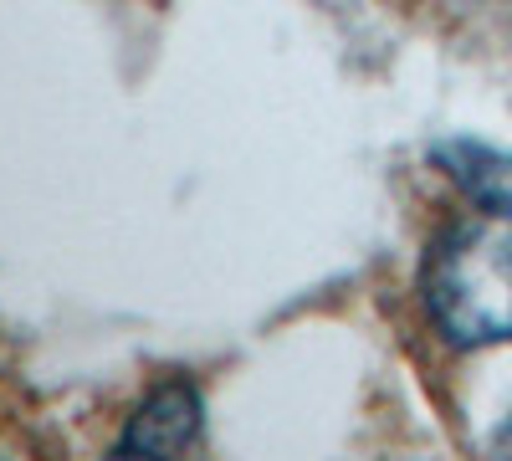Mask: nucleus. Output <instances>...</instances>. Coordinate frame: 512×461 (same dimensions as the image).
I'll return each mask as SVG.
<instances>
[{
    "label": "nucleus",
    "instance_id": "f03ea898",
    "mask_svg": "<svg viewBox=\"0 0 512 461\" xmlns=\"http://www.w3.org/2000/svg\"><path fill=\"white\" fill-rule=\"evenodd\" d=\"M200 441V390L185 380L159 385L118 436V456H180Z\"/></svg>",
    "mask_w": 512,
    "mask_h": 461
},
{
    "label": "nucleus",
    "instance_id": "f257e3e1",
    "mask_svg": "<svg viewBox=\"0 0 512 461\" xmlns=\"http://www.w3.org/2000/svg\"><path fill=\"white\" fill-rule=\"evenodd\" d=\"M425 303L461 349L512 344V200H482L456 221L425 267Z\"/></svg>",
    "mask_w": 512,
    "mask_h": 461
}]
</instances>
